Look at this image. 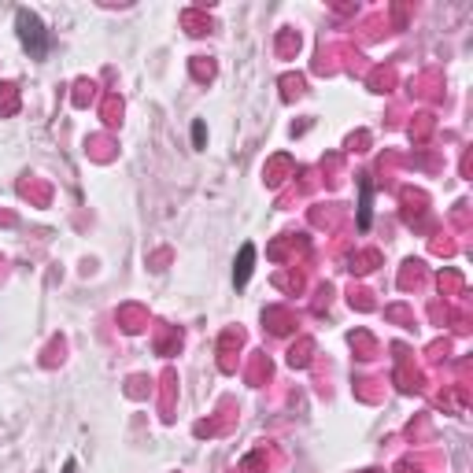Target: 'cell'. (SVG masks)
I'll list each match as a JSON object with an SVG mask.
<instances>
[{
    "mask_svg": "<svg viewBox=\"0 0 473 473\" xmlns=\"http://www.w3.org/2000/svg\"><path fill=\"white\" fill-rule=\"evenodd\" d=\"M204 137H207L204 122H196V126H193V145H196V148H204Z\"/></svg>",
    "mask_w": 473,
    "mask_h": 473,
    "instance_id": "obj_4",
    "label": "cell"
},
{
    "mask_svg": "<svg viewBox=\"0 0 473 473\" xmlns=\"http://www.w3.org/2000/svg\"><path fill=\"white\" fill-rule=\"evenodd\" d=\"M359 226H370V182H362V204H359Z\"/></svg>",
    "mask_w": 473,
    "mask_h": 473,
    "instance_id": "obj_3",
    "label": "cell"
},
{
    "mask_svg": "<svg viewBox=\"0 0 473 473\" xmlns=\"http://www.w3.org/2000/svg\"><path fill=\"white\" fill-rule=\"evenodd\" d=\"M252 270H255V244H241V255H236V266H233V285L244 289Z\"/></svg>",
    "mask_w": 473,
    "mask_h": 473,
    "instance_id": "obj_2",
    "label": "cell"
},
{
    "mask_svg": "<svg viewBox=\"0 0 473 473\" xmlns=\"http://www.w3.org/2000/svg\"><path fill=\"white\" fill-rule=\"evenodd\" d=\"M63 473H74V458H67V466H63Z\"/></svg>",
    "mask_w": 473,
    "mask_h": 473,
    "instance_id": "obj_5",
    "label": "cell"
},
{
    "mask_svg": "<svg viewBox=\"0 0 473 473\" xmlns=\"http://www.w3.org/2000/svg\"><path fill=\"white\" fill-rule=\"evenodd\" d=\"M15 26H19V41H22V49H26L33 59L49 56V49H52V38H49L45 22H41L38 15H33V11L19 8V11H15Z\"/></svg>",
    "mask_w": 473,
    "mask_h": 473,
    "instance_id": "obj_1",
    "label": "cell"
}]
</instances>
